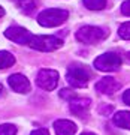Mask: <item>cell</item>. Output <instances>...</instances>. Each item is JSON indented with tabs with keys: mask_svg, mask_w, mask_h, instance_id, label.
I'll list each match as a JSON object with an SVG mask.
<instances>
[{
	"mask_svg": "<svg viewBox=\"0 0 130 135\" xmlns=\"http://www.w3.org/2000/svg\"><path fill=\"white\" fill-rule=\"evenodd\" d=\"M69 18V12L66 9H58V8H51V9L42 11L38 17V23L42 27H57L63 24Z\"/></svg>",
	"mask_w": 130,
	"mask_h": 135,
	"instance_id": "cell-1",
	"label": "cell"
},
{
	"mask_svg": "<svg viewBox=\"0 0 130 135\" xmlns=\"http://www.w3.org/2000/svg\"><path fill=\"white\" fill-rule=\"evenodd\" d=\"M91 78V74L82 65H70L66 72V80L72 87L75 89H82L85 87Z\"/></svg>",
	"mask_w": 130,
	"mask_h": 135,
	"instance_id": "cell-2",
	"label": "cell"
},
{
	"mask_svg": "<svg viewBox=\"0 0 130 135\" xmlns=\"http://www.w3.org/2000/svg\"><path fill=\"white\" fill-rule=\"evenodd\" d=\"M29 45L33 50L38 51H55V50L61 48L63 47V41L58 39L57 36H48V35H36L32 36L29 41Z\"/></svg>",
	"mask_w": 130,
	"mask_h": 135,
	"instance_id": "cell-3",
	"label": "cell"
},
{
	"mask_svg": "<svg viewBox=\"0 0 130 135\" xmlns=\"http://www.w3.org/2000/svg\"><path fill=\"white\" fill-rule=\"evenodd\" d=\"M108 38V30L97 26H84L76 32V39L82 44H97Z\"/></svg>",
	"mask_w": 130,
	"mask_h": 135,
	"instance_id": "cell-4",
	"label": "cell"
},
{
	"mask_svg": "<svg viewBox=\"0 0 130 135\" xmlns=\"http://www.w3.org/2000/svg\"><path fill=\"white\" fill-rule=\"evenodd\" d=\"M121 57L117 53H105L94 60V68L102 72H115L121 68Z\"/></svg>",
	"mask_w": 130,
	"mask_h": 135,
	"instance_id": "cell-5",
	"label": "cell"
},
{
	"mask_svg": "<svg viewBox=\"0 0 130 135\" xmlns=\"http://www.w3.org/2000/svg\"><path fill=\"white\" fill-rule=\"evenodd\" d=\"M36 84L43 90H54L58 84V72L54 69H40L36 77Z\"/></svg>",
	"mask_w": 130,
	"mask_h": 135,
	"instance_id": "cell-6",
	"label": "cell"
},
{
	"mask_svg": "<svg viewBox=\"0 0 130 135\" xmlns=\"http://www.w3.org/2000/svg\"><path fill=\"white\" fill-rule=\"evenodd\" d=\"M5 36L8 39H11L12 42L19 44V45H24V44H29L30 38H32L33 35L30 33L27 29H24V27L12 26V27H9V29L5 30Z\"/></svg>",
	"mask_w": 130,
	"mask_h": 135,
	"instance_id": "cell-7",
	"label": "cell"
},
{
	"mask_svg": "<svg viewBox=\"0 0 130 135\" xmlns=\"http://www.w3.org/2000/svg\"><path fill=\"white\" fill-rule=\"evenodd\" d=\"M8 83L12 90H15L17 93H29L32 86H30V81L23 75V74H12L9 78H8Z\"/></svg>",
	"mask_w": 130,
	"mask_h": 135,
	"instance_id": "cell-8",
	"label": "cell"
},
{
	"mask_svg": "<svg viewBox=\"0 0 130 135\" xmlns=\"http://www.w3.org/2000/svg\"><path fill=\"white\" fill-rule=\"evenodd\" d=\"M120 81H117L115 78L112 77H105L102 78L100 81L96 83V90L102 95H114L117 90H120Z\"/></svg>",
	"mask_w": 130,
	"mask_h": 135,
	"instance_id": "cell-9",
	"label": "cell"
},
{
	"mask_svg": "<svg viewBox=\"0 0 130 135\" xmlns=\"http://www.w3.org/2000/svg\"><path fill=\"white\" fill-rule=\"evenodd\" d=\"M91 105V101L88 99V98H72L70 99V111H72V114L78 117H85L87 113H88V108Z\"/></svg>",
	"mask_w": 130,
	"mask_h": 135,
	"instance_id": "cell-10",
	"label": "cell"
},
{
	"mask_svg": "<svg viewBox=\"0 0 130 135\" xmlns=\"http://www.w3.org/2000/svg\"><path fill=\"white\" fill-rule=\"evenodd\" d=\"M54 131L57 135H75L76 134V125L70 120L61 119L54 122Z\"/></svg>",
	"mask_w": 130,
	"mask_h": 135,
	"instance_id": "cell-11",
	"label": "cell"
},
{
	"mask_svg": "<svg viewBox=\"0 0 130 135\" xmlns=\"http://www.w3.org/2000/svg\"><path fill=\"white\" fill-rule=\"evenodd\" d=\"M114 123L123 129H130V111H118L114 114Z\"/></svg>",
	"mask_w": 130,
	"mask_h": 135,
	"instance_id": "cell-12",
	"label": "cell"
},
{
	"mask_svg": "<svg viewBox=\"0 0 130 135\" xmlns=\"http://www.w3.org/2000/svg\"><path fill=\"white\" fill-rule=\"evenodd\" d=\"M15 63V57L9 51H0V69H8Z\"/></svg>",
	"mask_w": 130,
	"mask_h": 135,
	"instance_id": "cell-13",
	"label": "cell"
},
{
	"mask_svg": "<svg viewBox=\"0 0 130 135\" xmlns=\"http://www.w3.org/2000/svg\"><path fill=\"white\" fill-rule=\"evenodd\" d=\"M82 2L90 11H102L106 6V0H82Z\"/></svg>",
	"mask_w": 130,
	"mask_h": 135,
	"instance_id": "cell-14",
	"label": "cell"
},
{
	"mask_svg": "<svg viewBox=\"0 0 130 135\" xmlns=\"http://www.w3.org/2000/svg\"><path fill=\"white\" fill-rule=\"evenodd\" d=\"M118 36L121 39H126V41H130V21L127 23H123L118 29Z\"/></svg>",
	"mask_w": 130,
	"mask_h": 135,
	"instance_id": "cell-15",
	"label": "cell"
},
{
	"mask_svg": "<svg viewBox=\"0 0 130 135\" xmlns=\"http://www.w3.org/2000/svg\"><path fill=\"white\" fill-rule=\"evenodd\" d=\"M0 135H17V126L11 125V123L0 125Z\"/></svg>",
	"mask_w": 130,
	"mask_h": 135,
	"instance_id": "cell-16",
	"label": "cell"
},
{
	"mask_svg": "<svg viewBox=\"0 0 130 135\" xmlns=\"http://www.w3.org/2000/svg\"><path fill=\"white\" fill-rule=\"evenodd\" d=\"M60 96L61 98H67V99H72V98H75L76 95H75L72 90H69V89H63L61 93H60Z\"/></svg>",
	"mask_w": 130,
	"mask_h": 135,
	"instance_id": "cell-17",
	"label": "cell"
},
{
	"mask_svg": "<svg viewBox=\"0 0 130 135\" xmlns=\"http://www.w3.org/2000/svg\"><path fill=\"white\" fill-rule=\"evenodd\" d=\"M121 12L124 15H127V17H130V0H127V2H124L121 5Z\"/></svg>",
	"mask_w": 130,
	"mask_h": 135,
	"instance_id": "cell-18",
	"label": "cell"
},
{
	"mask_svg": "<svg viewBox=\"0 0 130 135\" xmlns=\"http://www.w3.org/2000/svg\"><path fill=\"white\" fill-rule=\"evenodd\" d=\"M123 101H124V104H127L130 107V89L123 93Z\"/></svg>",
	"mask_w": 130,
	"mask_h": 135,
	"instance_id": "cell-19",
	"label": "cell"
},
{
	"mask_svg": "<svg viewBox=\"0 0 130 135\" xmlns=\"http://www.w3.org/2000/svg\"><path fill=\"white\" fill-rule=\"evenodd\" d=\"M30 135H49V132L46 129H43V128H40V129H36V131H33Z\"/></svg>",
	"mask_w": 130,
	"mask_h": 135,
	"instance_id": "cell-20",
	"label": "cell"
},
{
	"mask_svg": "<svg viewBox=\"0 0 130 135\" xmlns=\"http://www.w3.org/2000/svg\"><path fill=\"white\" fill-rule=\"evenodd\" d=\"M3 15H5V9H3V8H2V6H0V18H2V17H3Z\"/></svg>",
	"mask_w": 130,
	"mask_h": 135,
	"instance_id": "cell-21",
	"label": "cell"
},
{
	"mask_svg": "<svg viewBox=\"0 0 130 135\" xmlns=\"http://www.w3.org/2000/svg\"><path fill=\"white\" fill-rule=\"evenodd\" d=\"M81 135H96V134H93V132H84V134H81Z\"/></svg>",
	"mask_w": 130,
	"mask_h": 135,
	"instance_id": "cell-22",
	"label": "cell"
},
{
	"mask_svg": "<svg viewBox=\"0 0 130 135\" xmlns=\"http://www.w3.org/2000/svg\"><path fill=\"white\" fill-rule=\"evenodd\" d=\"M2 93H3V86L0 84V95H2Z\"/></svg>",
	"mask_w": 130,
	"mask_h": 135,
	"instance_id": "cell-23",
	"label": "cell"
},
{
	"mask_svg": "<svg viewBox=\"0 0 130 135\" xmlns=\"http://www.w3.org/2000/svg\"><path fill=\"white\" fill-rule=\"evenodd\" d=\"M127 57H129V60H130V53H129V54H127Z\"/></svg>",
	"mask_w": 130,
	"mask_h": 135,
	"instance_id": "cell-24",
	"label": "cell"
},
{
	"mask_svg": "<svg viewBox=\"0 0 130 135\" xmlns=\"http://www.w3.org/2000/svg\"><path fill=\"white\" fill-rule=\"evenodd\" d=\"M18 2H27V0H18Z\"/></svg>",
	"mask_w": 130,
	"mask_h": 135,
	"instance_id": "cell-25",
	"label": "cell"
}]
</instances>
